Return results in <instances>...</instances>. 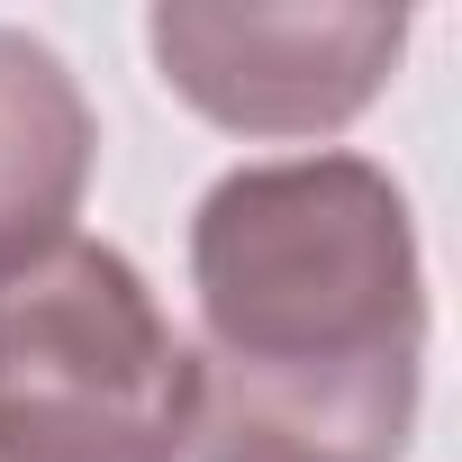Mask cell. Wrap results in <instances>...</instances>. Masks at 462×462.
<instances>
[{
  "instance_id": "1",
  "label": "cell",
  "mask_w": 462,
  "mask_h": 462,
  "mask_svg": "<svg viewBox=\"0 0 462 462\" xmlns=\"http://www.w3.org/2000/svg\"><path fill=\"white\" fill-rule=\"evenodd\" d=\"M190 363L363 381L426 372V263L408 190L363 154H282L226 172L190 217Z\"/></svg>"
},
{
  "instance_id": "4",
  "label": "cell",
  "mask_w": 462,
  "mask_h": 462,
  "mask_svg": "<svg viewBox=\"0 0 462 462\" xmlns=\"http://www.w3.org/2000/svg\"><path fill=\"white\" fill-rule=\"evenodd\" d=\"M91 163H100V118L73 64L28 28H0V282L73 236Z\"/></svg>"
},
{
  "instance_id": "3",
  "label": "cell",
  "mask_w": 462,
  "mask_h": 462,
  "mask_svg": "<svg viewBox=\"0 0 462 462\" xmlns=\"http://www.w3.org/2000/svg\"><path fill=\"white\" fill-rule=\"evenodd\" d=\"M154 73L236 136H336L363 118L408 46V10L381 0H163L145 19Z\"/></svg>"
},
{
  "instance_id": "2",
  "label": "cell",
  "mask_w": 462,
  "mask_h": 462,
  "mask_svg": "<svg viewBox=\"0 0 462 462\" xmlns=\"http://www.w3.org/2000/svg\"><path fill=\"white\" fill-rule=\"evenodd\" d=\"M190 345L145 273L64 236L0 282V462H181Z\"/></svg>"
}]
</instances>
